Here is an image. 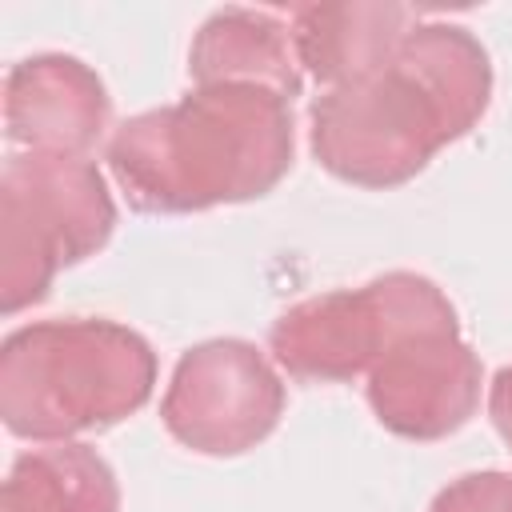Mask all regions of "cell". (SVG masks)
Here are the masks:
<instances>
[{
    "mask_svg": "<svg viewBox=\"0 0 512 512\" xmlns=\"http://www.w3.org/2000/svg\"><path fill=\"white\" fill-rule=\"evenodd\" d=\"M488 100L484 44L460 24L420 20L384 72L316 96L312 156L344 184L396 188L420 176L444 144L468 136Z\"/></svg>",
    "mask_w": 512,
    "mask_h": 512,
    "instance_id": "obj_1",
    "label": "cell"
},
{
    "mask_svg": "<svg viewBox=\"0 0 512 512\" xmlns=\"http://www.w3.org/2000/svg\"><path fill=\"white\" fill-rule=\"evenodd\" d=\"M292 152V100L252 84H196L176 104L128 116L104 160L136 212L180 216L268 196Z\"/></svg>",
    "mask_w": 512,
    "mask_h": 512,
    "instance_id": "obj_2",
    "label": "cell"
},
{
    "mask_svg": "<svg viewBox=\"0 0 512 512\" xmlns=\"http://www.w3.org/2000/svg\"><path fill=\"white\" fill-rule=\"evenodd\" d=\"M152 388V344L116 320H36L0 344V420L20 440L104 432L140 412Z\"/></svg>",
    "mask_w": 512,
    "mask_h": 512,
    "instance_id": "obj_3",
    "label": "cell"
},
{
    "mask_svg": "<svg viewBox=\"0 0 512 512\" xmlns=\"http://www.w3.org/2000/svg\"><path fill=\"white\" fill-rule=\"evenodd\" d=\"M116 200L88 156H8L0 172V308L40 304L60 268L100 252Z\"/></svg>",
    "mask_w": 512,
    "mask_h": 512,
    "instance_id": "obj_4",
    "label": "cell"
},
{
    "mask_svg": "<svg viewBox=\"0 0 512 512\" xmlns=\"http://www.w3.org/2000/svg\"><path fill=\"white\" fill-rule=\"evenodd\" d=\"M440 324H460L452 300L428 276L388 272L360 288H336L292 304L272 324L268 348L292 380L344 384L368 376L400 336Z\"/></svg>",
    "mask_w": 512,
    "mask_h": 512,
    "instance_id": "obj_5",
    "label": "cell"
},
{
    "mask_svg": "<svg viewBox=\"0 0 512 512\" xmlns=\"http://www.w3.org/2000/svg\"><path fill=\"white\" fill-rule=\"evenodd\" d=\"M284 416V380L272 360L236 336L192 344L164 388L168 436L200 456H240L268 440Z\"/></svg>",
    "mask_w": 512,
    "mask_h": 512,
    "instance_id": "obj_6",
    "label": "cell"
},
{
    "mask_svg": "<svg viewBox=\"0 0 512 512\" xmlns=\"http://www.w3.org/2000/svg\"><path fill=\"white\" fill-rule=\"evenodd\" d=\"M484 368L460 336V324L400 336L368 372L376 420L404 440H444L460 432L480 404Z\"/></svg>",
    "mask_w": 512,
    "mask_h": 512,
    "instance_id": "obj_7",
    "label": "cell"
},
{
    "mask_svg": "<svg viewBox=\"0 0 512 512\" xmlns=\"http://www.w3.org/2000/svg\"><path fill=\"white\" fill-rule=\"evenodd\" d=\"M108 88L76 56L40 52L4 76V132L36 156H88L108 128Z\"/></svg>",
    "mask_w": 512,
    "mask_h": 512,
    "instance_id": "obj_8",
    "label": "cell"
},
{
    "mask_svg": "<svg viewBox=\"0 0 512 512\" xmlns=\"http://www.w3.org/2000/svg\"><path fill=\"white\" fill-rule=\"evenodd\" d=\"M416 24L420 16L404 4H308L292 16V40L304 72L324 88H344L384 72Z\"/></svg>",
    "mask_w": 512,
    "mask_h": 512,
    "instance_id": "obj_9",
    "label": "cell"
},
{
    "mask_svg": "<svg viewBox=\"0 0 512 512\" xmlns=\"http://www.w3.org/2000/svg\"><path fill=\"white\" fill-rule=\"evenodd\" d=\"M188 72L196 84H252L284 100H296L304 80L292 24L256 8L212 12L192 40Z\"/></svg>",
    "mask_w": 512,
    "mask_h": 512,
    "instance_id": "obj_10",
    "label": "cell"
},
{
    "mask_svg": "<svg viewBox=\"0 0 512 512\" xmlns=\"http://www.w3.org/2000/svg\"><path fill=\"white\" fill-rule=\"evenodd\" d=\"M0 512H120V484L96 448L64 440L12 460Z\"/></svg>",
    "mask_w": 512,
    "mask_h": 512,
    "instance_id": "obj_11",
    "label": "cell"
},
{
    "mask_svg": "<svg viewBox=\"0 0 512 512\" xmlns=\"http://www.w3.org/2000/svg\"><path fill=\"white\" fill-rule=\"evenodd\" d=\"M428 512H512V472H468L440 488Z\"/></svg>",
    "mask_w": 512,
    "mask_h": 512,
    "instance_id": "obj_12",
    "label": "cell"
},
{
    "mask_svg": "<svg viewBox=\"0 0 512 512\" xmlns=\"http://www.w3.org/2000/svg\"><path fill=\"white\" fill-rule=\"evenodd\" d=\"M488 416L500 440L512 448V364H504L488 384Z\"/></svg>",
    "mask_w": 512,
    "mask_h": 512,
    "instance_id": "obj_13",
    "label": "cell"
}]
</instances>
